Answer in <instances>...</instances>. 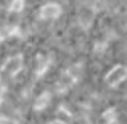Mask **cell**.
<instances>
[{
    "mask_svg": "<svg viewBox=\"0 0 127 124\" xmlns=\"http://www.w3.org/2000/svg\"><path fill=\"white\" fill-rule=\"evenodd\" d=\"M126 76V71H124V68H118V69H113V73L109 74V78H108V81L111 82L113 79H116V81H119V79H122Z\"/></svg>",
    "mask_w": 127,
    "mask_h": 124,
    "instance_id": "1",
    "label": "cell"
}]
</instances>
